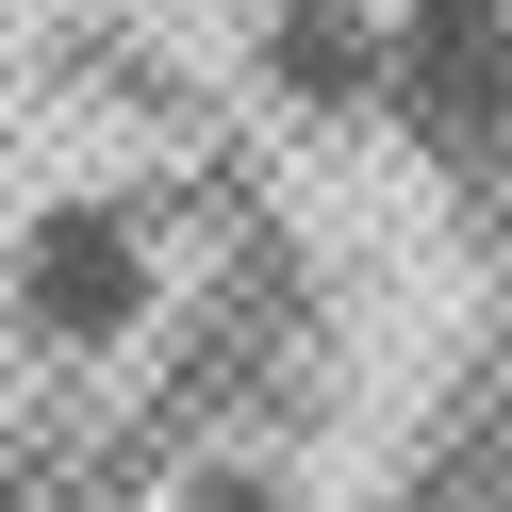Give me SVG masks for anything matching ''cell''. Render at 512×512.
Here are the masks:
<instances>
[{
  "mask_svg": "<svg viewBox=\"0 0 512 512\" xmlns=\"http://www.w3.org/2000/svg\"><path fill=\"white\" fill-rule=\"evenodd\" d=\"M248 83L298 116H380L397 100V0H248Z\"/></svg>",
  "mask_w": 512,
  "mask_h": 512,
  "instance_id": "obj_2",
  "label": "cell"
},
{
  "mask_svg": "<svg viewBox=\"0 0 512 512\" xmlns=\"http://www.w3.org/2000/svg\"><path fill=\"white\" fill-rule=\"evenodd\" d=\"M149 314H166V232H149L133 182H67V199L17 215L0 331L34 347V364H116V347H149Z\"/></svg>",
  "mask_w": 512,
  "mask_h": 512,
  "instance_id": "obj_1",
  "label": "cell"
},
{
  "mask_svg": "<svg viewBox=\"0 0 512 512\" xmlns=\"http://www.w3.org/2000/svg\"><path fill=\"white\" fill-rule=\"evenodd\" d=\"M182 512H314V496L265 479V463H182Z\"/></svg>",
  "mask_w": 512,
  "mask_h": 512,
  "instance_id": "obj_3",
  "label": "cell"
}]
</instances>
